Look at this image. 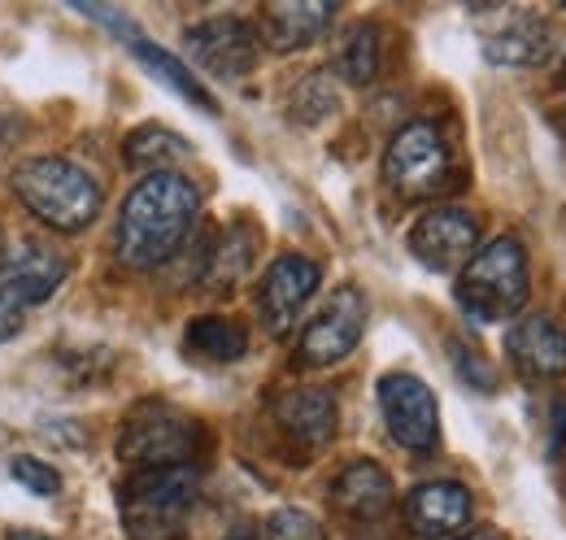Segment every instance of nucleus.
<instances>
[{
    "mask_svg": "<svg viewBox=\"0 0 566 540\" xmlns=\"http://www.w3.org/2000/svg\"><path fill=\"white\" fill-rule=\"evenodd\" d=\"M318 283H323L318 262H310L301 253H283L266 267L262 288H258V314H262L271 336H287L296 328V319L305 314V305L318 292Z\"/></svg>",
    "mask_w": 566,
    "mask_h": 540,
    "instance_id": "10",
    "label": "nucleus"
},
{
    "mask_svg": "<svg viewBox=\"0 0 566 540\" xmlns=\"http://www.w3.org/2000/svg\"><path fill=\"white\" fill-rule=\"evenodd\" d=\"M361 332H366V297L357 288H336L332 301L305 323L301 344H296V362L310 371L336 366L361 344Z\"/></svg>",
    "mask_w": 566,
    "mask_h": 540,
    "instance_id": "7",
    "label": "nucleus"
},
{
    "mask_svg": "<svg viewBox=\"0 0 566 540\" xmlns=\"http://www.w3.org/2000/svg\"><path fill=\"white\" fill-rule=\"evenodd\" d=\"M9 184H13L18 201L27 205L31 218H40L44 227L66 231V236L92 227L101 205H105L101 184L66 157H31L13 170Z\"/></svg>",
    "mask_w": 566,
    "mask_h": 540,
    "instance_id": "2",
    "label": "nucleus"
},
{
    "mask_svg": "<svg viewBox=\"0 0 566 540\" xmlns=\"http://www.w3.org/2000/svg\"><path fill=\"white\" fill-rule=\"evenodd\" d=\"M327 114H336V83H332V74H310V79H301L296 92H292V118L305 123V127H314V123H323Z\"/></svg>",
    "mask_w": 566,
    "mask_h": 540,
    "instance_id": "23",
    "label": "nucleus"
},
{
    "mask_svg": "<svg viewBox=\"0 0 566 540\" xmlns=\"http://www.w3.org/2000/svg\"><path fill=\"white\" fill-rule=\"evenodd\" d=\"M197 497H201L197 467L136 471L127 484H118L123 528L132 540H184Z\"/></svg>",
    "mask_w": 566,
    "mask_h": 540,
    "instance_id": "3",
    "label": "nucleus"
},
{
    "mask_svg": "<svg viewBox=\"0 0 566 540\" xmlns=\"http://www.w3.org/2000/svg\"><path fill=\"white\" fill-rule=\"evenodd\" d=\"M379 409L392 432V440L410 454H436L440 445V405L436 393L427 388L419 375H384L379 380Z\"/></svg>",
    "mask_w": 566,
    "mask_h": 540,
    "instance_id": "8",
    "label": "nucleus"
},
{
    "mask_svg": "<svg viewBox=\"0 0 566 540\" xmlns=\"http://www.w3.org/2000/svg\"><path fill=\"white\" fill-rule=\"evenodd\" d=\"M262 537L266 540H327L323 537V523H318L314 515H305V510H275V515L266 519Z\"/></svg>",
    "mask_w": 566,
    "mask_h": 540,
    "instance_id": "25",
    "label": "nucleus"
},
{
    "mask_svg": "<svg viewBox=\"0 0 566 540\" xmlns=\"http://www.w3.org/2000/svg\"><path fill=\"white\" fill-rule=\"evenodd\" d=\"M127 162L132 166H140V170H153V175H161V170H170V162H184V157H192V148L179 139L175 132H166V127H140V132L127 135Z\"/></svg>",
    "mask_w": 566,
    "mask_h": 540,
    "instance_id": "22",
    "label": "nucleus"
},
{
    "mask_svg": "<svg viewBox=\"0 0 566 540\" xmlns=\"http://www.w3.org/2000/svg\"><path fill=\"white\" fill-rule=\"evenodd\" d=\"M480 249V222L458 205H436L410 227V253L436 274H458Z\"/></svg>",
    "mask_w": 566,
    "mask_h": 540,
    "instance_id": "9",
    "label": "nucleus"
},
{
    "mask_svg": "<svg viewBox=\"0 0 566 540\" xmlns=\"http://www.w3.org/2000/svg\"><path fill=\"white\" fill-rule=\"evenodd\" d=\"M188 349L210 357V362H235L249 353V332L235 323V319H222V314H206V319H192L188 323Z\"/></svg>",
    "mask_w": 566,
    "mask_h": 540,
    "instance_id": "20",
    "label": "nucleus"
},
{
    "mask_svg": "<svg viewBox=\"0 0 566 540\" xmlns=\"http://www.w3.org/2000/svg\"><path fill=\"white\" fill-rule=\"evenodd\" d=\"M197 214H201V193L192 179L175 170L144 175L118 209V227H114L118 258L132 270H153L170 262L192 236Z\"/></svg>",
    "mask_w": 566,
    "mask_h": 540,
    "instance_id": "1",
    "label": "nucleus"
},
{
    "mask_svg": "<svg viewBox=\"0 0 566 540\" xmlns=\"http://www.w3.org/2000/svg\"><path fill=\"white\" fill-rule=\"evenodd\" d=\"M458 305L475 323H505L527 305L532 279H527V253L514 236H496L475 258L458 270Z\"/></svg>",
    "mask_w": 566,
    "mask_h": 540,
    "instance_id": "4",
    "label": "nucleus"
},
{
    "mask_svg": "<svg viewBox=\"0 0 566 540\" xmlns=\"http://www.w3.org/2000/svg\"><path fill=\"white\" fill-rule=\"evenodd\" d=\"M384 184L406 201H436L462 184L458 162L444 144V135L431 123H410L388 139L384 153Z\"/></svg>",
    "mask_w": 566,
    "mask_h": 540,
    "instance_id": "6",
    "label": "nucleus"
},
{
    "mask_svg": "<svg viewBox=\"0 0 566 540\" xmlns=\"http://www.w3.org/2000/svg\"><path fill=\"white\" fill-rule=\"evenodd\" d=\"M66 270H71L66 253H57L53 245H22L18 253H4L0 274L13 283L22 305H40V301H49L62 288Z\"/></svg>",
    "mask_w": 566,
    "mask_h": 540,
    "instance_id": "18",
    "label": "nucleus"
},
{
    "mask_svg": "<svg viewBox=\"0 0 566 540\" xmlns=\"http://www.w3.org/2000/svg\"><path fill=\"white\" fill-rule=\"evenodd\" d=\"M222 540H258V532H253V523H235Z\"/></svg>",
    "mask_w": 566,
    "mask_h": 540,
    "instance_id": "28",
    "label": "nucleus"
},
{
    "mask_svg": "<svg viewBox=\"0 0 566 540\" xmlns=\"http://www.w3.org/2000/svg\"><path fill=\"white\" fill-rule=\"evenodd\" d=\"M249 270V240L244 236H222L210 249V262H206V283L213 292H227L235 288V279Z\"/></svg>",
    "mask_w": 566,
    "mask_h": 540,
    "instance_id": "24",
    "label": "nucleus"
},
{
    "mask_svg": "<svg viewBox=\"0 0 566 540\" xmlns=\"http://www.w3.org/2000/svg\"><path fill=\"white\" fill-rule=\"evenodd\" d=\"M332 506L354 519V523H375L392 506V475L379 463H349L332 479Z\"/></svg>",
    "mask_w": 566,
    "mask_h": 540,
    "instance_id": "17",
    "label": "nucleus"
},
{
    "mask_svg": "<svg viewBox=\"0 0 566 540\" xmlns=\"http://www.w3.org/2000/svg\"><path fill=\"white\" fill-rule=\"evenodd\" d=\"M505 353L523 380H558L566 375V328L549 314H523L505 336Z\"/></svg>",
    "mask_w": 566,
    "mask_h": 540,
    "instance_id": "14",
    "label": "nucleus"
},
{
    "mask_svg": "<svg viewBox=\"0 0 566 540\" xmlns=\"http://www.w3.org/2000/svg\"><path fill=\"white\" fill-rule=\"evenodd\" d=\"M271 414H275V423H280L283 436H287L292 445L310 449V454L327 449L332 436H336V423H340L336 393H332V388H318V384H305V388H287V393H280L275 405H271Z\"/></svg>",
    "mask_w": 566,
    "mask_h": 540,
    "instance_id": "12",
    "label": "nucleus"
},
{
    "mask_svg": "<svg viewBox=\"0 0 566 540\" xmlns=\"http://www.w3.org/2000/svg\"><path fill=\"white\" fill-rule=\"evenodd\" d=\"M501 27L484 35V58L493 66L523 70V66H545L554 53V35L549 27L532 13V9H501Z\"/></svg>",
    "mask_w": 566,
    "mask_h": 540,
    "instance_id": "15",
    "label": "nucleus"
},
{
    "mask_svg": "<svg viewBox=\"0 0 566 540\" xmlns=\"http://www.w3.org/2000/svg\"><path fill=\"white\" fill-rule=\"evenodd\" d=\"M471 515L475 501L458 479H427L406 497V528L419 540H453Z\"/></svg>",
    "mask_w": 566,
    "mask_h": 540,
    "instance_id": "13",
    "label": "nucleus"
},
{
    "mask_svg": "<svg viewBox=\"0 0 566 540\" xmlns=\"http://www.w3.org/2000/svg\"><path fill=\"white\" fill-rule=\"evenodd\" d=\"M9 475H13V479L27 488V492H35V497H57V492H62V475L53 471L49 463L31 458V454L13 458V463H9Z\"/></svg>",
    "mask_w": 566,
    "mask_h": 540,
    "instance_id": "26",
    "label": "nucleus"
},
{
    "mask_svg": "<svg viewBox=\"0 0 566 540\" xmlns=\"http://www.w3.org/2000/svg\"><path fill=\"white\" fill-rule=\"evenodd\" d=\"M563 79H566V62H563Z\"/></svg>",
    "mask_w": 566,
    "mask_h": 540,
    "instance_id": "32",
    "label": "nucleus"
},
{
    "mask_svg": "<svg viewBox=\"0 0 566 540\" xmlns=\"http://www.w3.org/2000/svg\"><path fill=\"white\" fill-rule=\"evenodd\" d=\"M336 18V4L327 0H275L262 4V40L275 53H296L310 49Z\"/></svg>",
    "mask_w": 566,
    "mask_h": 540,
    "instance_id": "16",
    "label": "nucleus"
},
{
    "mask_svg": "<svg viewBox=\"0 0 566 540\" xmlns=\"http://www.w3.org/2000/svg\"><path fill=\"white\" fill-rule=\"evenodd\" d=\"M0 267H4V236H0Z\"/></svg>",
    "mask_w": 566,
    "mask_h": 540,
    "instance_id": "31",
    "label": "nucleus"
},
{
    "mask_svg": "<svg viewBox=\"0 0 566 540\" xmlns=\"http://www.w3.org/2000/svg\"><path fill=\"white\" fill-rule=\"evenodd\" d=\"M210 432L175 409V405H140L127 414L118 432V463L132 471H166V467H192V458L206 449Z\"/></svg>",
    "mask_w": 566,
    "mask_h": 540,
    "instance_id": "5",
    "label": "nucleus"
},
{
    "mask_svg": "<svg viewBox=\"0 0 566 540\" xmlns=\"http://www.w3.org/2000/svg\"><path fill=\"white\" fill-rule=\"evenodd\" d=\"M4 540H53V537H44V532H27V528H13Z\"/></svg>",
    "mask_w": 566,
    "mask_h": 540,
    "instance_id": "29",
    "label": "nucleus"
},
{
    "mask_svg": "<svg viewBox=\"0 0 566 540\" xmlns=\"http://www.w3.org/2000/svg\"><path fill=\"white\" fill-rule=\"evenodd\" d=\"M184 49L192 58V66L213 74V79H244L258 66V31L244 27L240 18H210L188 27Z\"/></svg>",
    "mask_w": 566,
    "mask_h": 540,
    "instance_id": "11",
    "label": "nucleus"
},
{
    "mask_svg": "<svg viewBox=\"0 0 566 540\" xmlns=\"http://www.w3.org/2000/svg\"><path fill=\"white\" fill-rule=\"evenodd\" d=\"M22 310H27V305H22V297H18V292H13V283L0 274V344L22 332Z\"/></svg>",
    "mask_w": 566,
    "mask_h": 540,
    "instance_id": "27",
    "label": "nucleus"
},
{
    "mask_svg": "<svg viewBox=\"0 0 566 540\" xmlns=\"http://www.w3.org/2000/svg\"><path fill=\"white\" fill-rule=\"evenodd\" d=\"M127 40H132V53H136V58H140L144 66L153 70L157 79H166V83H170V87H175L179 96H188V101H192L197 110H206V114H218L213 96L206 92V87H201V79L192 74V66H184L179 58H170L166 49H157L153 40H140V35H127Z\"/></svg>",
    "mask_w": 566,
    "mask_h": 540,
    "instance_id": "19",
    "label": "nucleus"
},
{
    "mask_svg": "<svg viewBox=\"0 0 566 540\" xmlns=\"http://www.w3.org/2000/svg\"><path fill=\"white\" fill-rule=\"evenodd\" d=\"M379 66H384V40H379V27L375 22H361L349 31V40L340 44L336 53V74L354 87H366L379 79Z\"/></svg>",
    "mask_w": 566,
    "mask_h": 540,
    "instance_id": "21",
    "label": "nucleus"
},
{
    "mask_svg": "<svg viewBox=\"0 0 566 540\" xmlns=\"http://www.w3.org/2000/svg\"><path fill=\"white\" fill-rule=\"evenodd\" d=\"M453 540H505V537H496V532H467V537H453Z\"/></svg>",
    "mask_w": 566,
    "mask_h": 540,
    "instance_id": "30",
    "label": "nucleus"
}]
</instances>
